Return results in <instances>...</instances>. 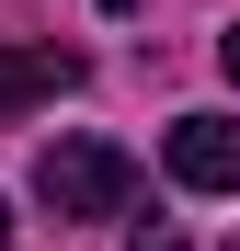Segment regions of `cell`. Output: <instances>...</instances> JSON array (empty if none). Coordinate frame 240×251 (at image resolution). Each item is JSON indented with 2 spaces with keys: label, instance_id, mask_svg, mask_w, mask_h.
<instances>
[{
  "label": "cell",
  "instance_id": "cell-6",
  "mask_svg": "<svg viewBox=\"0 0 240 251\" xmlns=\"http://www.w3.org/2000/svg\"><path fill=\"white\" fill-rule=\"evenodd\" d=\"M0 251H12V217H0Z\"/></svg>",
  "mask_w": 240,
  "mask_h": 251
},
{
  "label": "cell",
  "instance_id": "cell-2",
  "mask_svg": "<svg viewBox=\"0 0 240 251\" xmlns=\"http://www.w3.org/2000/svg\"><path fill=\"white\" fill-rule=\"evenodd\" d=\"M172 183L183 194H240V114H172Z\"/></svg>",
  "mask_w": 240,
  "mask_h": 251
},
{
  "label": "cell",
  "instance_id": "cell-3",
  "mask_svg": "<svg viewBox=\"0 0 240 251\" xmlns=\"http://www.w3.org/2000/svg\"><path fill=\"white\" fill-rule=\"evenodd\" d=\"M57 92H80V46H0V126Z\"/></svg>",
  "mask_w": 240,
  "mask_h": 251
},
{
  "label": "cell",
  "instance_id": "cell-4",
  "mask_svg": "<svg viewBox=\"0 0 240 251\" xmlns=\"http://www.w3.org/2000/svg\"><path fill=\"white\" fill-rule=\"evenodd\" d=\"M217 69H229V92H240V23H217Z\"/></svg>",
  "mask_w": 240,
  "mask_h": 251
},
{
  "label": "cell",
  "instance_id": "cell-5",
  "mask_svg": "<svg viewBox=\"0 0 240 251\" xmlns=\"http://www.w3.org/2000/svg\"><path fill=\"white\" fill-rule=\"evenodd\" d=\"M126 251H183V228H137V240H126Z\"/></svg>",
  "mask_w": 240,
  "mask_h": 251
},
{
  "label": "cell",
  "instance_id": "cell-1",
  "mask_svg": "<svg viewBox=\"0 0 240 251\" xmlns=\"http://www.w3.org/2000/svg\"><path fill=\"white\" fill-rule=\"evenodd\" d=\"M34 194H46V217H126L137 205V160L114 149V137H57L46 160H34Z\"/></svg>",
  "mask_w": 240,
  "mask_h": 251
}]
</instances>
